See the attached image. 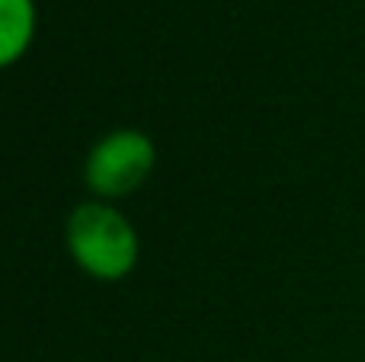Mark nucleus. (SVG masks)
I'll use <instances>...</instances> for the list:
<instances>
[{
  "instance_id": "f03ea898",
  "label": "nucleus",
  "mask_w": 365,
  "mask_h": 362,
  "mask_svg": "<svg viewBox=\"0 0 365 362\" xmlns=\"http://www.w3.org/2000/svg\"><path fill=\"white\" fill-rule=\"evenodd\" d=\"M158 148L141 128H113L106 132L83 160V183L103 202L125 199L148 183Z\"/></svg>"
},
{
  "instance_id": "f257e3e1",
  "label": "nucleus",
  "mask_w": 365,
  "mask_h": 362,
  "mask_svg": "<svg viewBox=\"0 0 365 362\" xmlns=\"http://www.w3.org/2000/svg\"><path fill=\"white\" fill-rule=\"evenodd\" d=\"M64 247L81 273L96 282H122L135 273L141 241L132 218L103 199L81 202L64 222Z\"/></svg>"
},
{
  "instance_id": "7ed1b4c3",
  "label": "nucleus",
  "mask_w": 365,
  "mask_h": 362,
  "mask_svg": "<svg viewBox=\"0 0 365 362\" xmlns=\"http://www.w3.org/2000/svg\"><path fill=\"white\" fill-rule=\"evenodd\" d=\"M36 0H0V71L13 68L36 38Z\"/></svg>"
}]
</instances>
